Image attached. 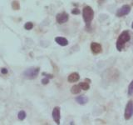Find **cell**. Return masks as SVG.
<instances>
[{"mask_svg": "<svg viewBox=\"0 0 133 125\" xmlns=\"http://www.w3.org/2000/svg\"><path fill=\"white\" fill-rule=\"evenodd\" d=\"M79 86H80L81 89L82 90H88L90 89V85H89V83H87V82H82L79 83Z\"/></svg>", "mask_w": 133, "mask_h": 125, "instance_id": "cell-13", "label": "cell"}, {"mask_svg": "<svg viewBox=\"0 0 133 125\" xmlns=\"http://www.w3.org/2000/svg\"><path fill=\"white\" fill-rule=\"evenodd\" d=\"M55 42L61 46H66L68 45V40L62 37H57L55 38Z\"/></svg>", "mask_w": 133, "mask_h": 125, "instance_id": "cell-9", "label": "cell"}, {"mask_svg": "<svg viewBox=\"0 0 133 125\" xmlns=\"http://www.w3.org/2000/svg\"><path fill=\"white\" fill-rule=\"evenodd\" d=\"M24 28H25V29H27V30H31V29L33 28V23L31 22H28L25 23Z\"/></svg>", "mask_w": 133, "mask_h": 125, "instance_id": "cell-16", "label": "cell"}, {"mask_svg": "<svg viewBox=\"0 0 133 125\" xmlns=\"http://www.w3.org/2000/svg\"><path fill=\"white\" fill-rule=\"evenodd\" d=\"M48 83H49V78L45 77L44 78L42 79V83H43V84H48Z\"/></svg>", "mask_w": 133, "mask_h": 125, "instance_id": "cell-17", "label": "cell"}, {"mask_svg": "<svg viewBox=\"0 0 133 125\" xmlns=\"http://www.w3.org/2000/svg\"><path fill=\"white\" fill-rule=\"evenodd\" d=\"M133 115V101L129 100L127 102L126 108H125V113H124V118L126 120H129Z\"/></svg>", "mask_w": 133, "mask_h": 125, "instance_id": "cell-4", "label": "cell"}, {"mask_svg": "<svg viewBox=\"0 0 133 125\" xmlns=\"http://www.w3.org/2000/svg\"><path fill=\"white\" fill-rule=\"evenodd\" d=\"M75 100H76L77 103L81 104V105H84V104H86L87 102H88V98H87V97H86L85 95L78 96V97H77L76 98H75Z\"/></svg>", "mask_w": 133, "mask_h": 125, "instance_id": "cell-11", "label": "cell"}, {"mask_svg": "<svg viewBox=\"0 0 133 125\" xmlns=\"http://www.w3.org/2000/svg\"><path fill=\"white\" fill-rule=\"evenodd\" d=\"M127 93L129 96L131 95H133V80L131 82V83L129 84V87H128V91H127Z\"/></svg>", "mask_w": 133, "mask_h": 125, "instance_id": "cell-15", "label": "cell"}, {"mask_svg": "<svg viewBox=\"0 0 133 125\" xmlns=\"http://www.w3.org/2000/svg\"><path fill=\"white\" fill-rule=\"evenodd\" d=\"M43 76H45L46 78H53V76L52 74H48L46 73H43Z\"/></svg>", "mask_w": 133, "mask_h": 125, "instance_id": "cell-18", "label": "cell"}, {"mask_svg": "<svg viewBox=\"0 0 133 125\" xmlns=\"http://www.w3.org/2000/svg\"><path fill=\"white\" fill-rule=\"evenodd\" d=\"M68 18H69V16L66 12H60V14H57L56 16L57 23H58L59 24L66 23L68 21Z\"/></svg>", "mask_w": 133, "mask_h": 125, "instance_id": "cell-6", "label": "cell"}, {"mask_svg": "<svg viewBox=\"0 0 133 125\" xmlns=\"http://www.w3.org/2000/svg\"><path fill=\"white\" fill-rule=\"evenodd\" d=\"M81 88L79 86V84H76V85H73L72 87V89H71V92H72V93L73 94H77L81 92Z\"/></svg>", "mask_w": 133, "mask_h": 125, "instance_id": "cell-12", "label": "cell"}, {"mask_svg": "<svg viewBox=\"0 0 133 125\" xmlns=\"http://www.w3.org/2000/svg\"><path fill=\"white\" fill-rule=\"evenodd\" d=\"M132 3H133V0H132Z\"/></svg>", "mask_w": 133, "mask_h": 125, "instance_id": "cell-22", "label": "cell"}, {"mask_svg": "<svg viewBox=\"0 0 133 125\" xmlns=\"http://www.w3.org/2000/svg\"><path fill=\"white\" fill-rule=\"evenodd\" d=\"M79 78H80V76H79V74L77 73H72L68 76V81L69 83H75L77 82L79 80Z\"/></svg>", "mask_w": 133, "mask_h": 125, "instance_id": "cell-10", "label": "cell"}, {"mask_svg": "<svg viewBox=\"0 0 133 125\" xmlns=\"http://www.w3.org/2000/svg\"><path fill=\"white\" fill-rule=\"evenodd\" d=\"M91 50L94 54H98L100 53H102V47L100 43H96V42H92L91 43Z\"/></svg>", "mask_w": 133, "mask_h": 125, "instance_id": "cell-8", "label": "cell"}, {"mask_svg": "<svg viewBox=\"0 0 133 125\" xmlns=\"http://www.w3.org/2000/svg\"><path fill=\"white\" fill-rule=\"evenodd\" d=\"M130 40H131V34L129 31L125 30L122 32V33L117 38V40H116V49L118 51H122L123 48L125 47V45H126V43H128Z\"/></svg>", "mask_w": 133, "mask_h": 125, "instance_id": "cell-1", "label": "cell"}, {"mask_svg": "<svg viewBox=\"0 0 133 125\" xmlns=\"http://www.w3.org/2000/svg\"><path fill=\"white\" fill-rule=\"evenodd\" d=\"M83 20L86 23V27L87 29L91 28V23L94 18V11L90 6H85L82 10Z\"/></svg>", "mask_w": 133, "mask_h": 125, "instance_id": "cell-2", "label": "cell"}, {"mask_svg": "<svg viewBox=\"0 0 133 125\" xmlns=\"http://www.w3.org/2000/svg\"><path fill=\"white\" fill-rule=\"evenodd\" d=\"M18 119L19 120H24L25 119V118H26V113H25L23 110H22V111H20L19 113H18Z\"/></svg>", "mask_w": 133, "mask_h": 125, "instance_id": "cell-14", "label": "cell"}, {"mask_svg": "<svg viewBox=\"0 0 133 125\" xmlns=\"http://www.w3.org/2000/svg\"><path fill=\"white\" fill-rule=\"evenodd\" d=\"M39 73V68H31L24 71L23 76L28 79H34Z\"/></svg>", "mask_w": 133, "mask_h": 125, "instance_id": "cell-3", "label": "cell"}, {"mask_svg": "<svg viewBox=\"0 0 133 125\" xmlns=\"http://www.w3.org/2000/svg\"><path fill=\"white\" fill-rule=\"evenodd\" d=\"M130 12H131V6L128 5V4H125L122 8H118L116 12V16L118 17V18H121V17H124L127 15Z\"/></svg>", "mask_w": 133, "mask_h": 125, "instance_id": "cell-5", "label": "cell"}, {"mask_svg": "<svg viewBox=\"0 0 133 125\" xmlns=\"http://www.w3.org/2000/svg\"><path fill=\"white\" fill-rule=\"evenodd\" d=\"M1 73H3V74H7L8 73V70H7V68H2L1 69Z\"/></svg>", "mask_w": 133, "mask_h": 125, "instance_id": "cell-20", "label": "cell"}, {"mask_svg": "<svg viewBox=\"0 0 133 125\" xmlns=\"http://www.w3.org/2000/svg\"><path fill=\"white\" fill-rule=\"evenodd\" d=\"M52 118L57 124H60V118H61V114H60V108L59 107H55L52 110Z\"/></svg>", "mask_w": 133, "mask_h": 125, "instance_id": "cell-7", "label": "cell"}, {"mask_svg": "<svg viewBox=\"0 0 133 125\" xmlns=\"http://www.w3.org/2000/svg\"><path fill=\"white\" fill-rule=\"evenodd\" d=\"M131 28L133 29V22H132V23H131Z\"/></svg>", "mask_w": 133, "mask_h": 125, "instance_id": "cell-21", "label": "cell"}, {"mask_svg": "<svg viewBox=\"0 0 133 125\" xmlns=\"http://www.w3.org/2000/svg\"><path fill=\"white\" fill-rule=\"evenodd\" d=\"M72 14H80V11H79L77 8H75V9H73L72 11Z\"/></svg>", "mask_w": 133, "mask_h": 125, "instance_id": "cell-19", "label": "cell"}]
</instances>
